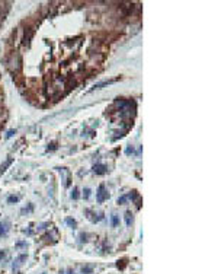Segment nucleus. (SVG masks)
Returning <instances> with one entry per match:
<instances>
[{"label": "nucleus", "mask_w": 218, "mask_h": 274, "mask_svg": "<svg viewBox=\"0 0 218 274\" xmlns=\"http://www.w3.org/2000/svg\"><path fill=\"white\" fill-rule=\"evenodd\" d=\"M60 274H64V273H63V271H61V273H60Z\"/></svg>", "instance_id": "nucleus-20"}, {"label": "nucleus", "mask_w": 218, "mask_h": 274, "mask_svg": "<svg viewBox=\"0 0 218 274\" xmlns=\"http://www.w3.org/2000/svg\"><path fill=\"white\" fill-rule=\"evenodd\" d=\"M67 274H74V271L73 270H67Z\"/></svg>", "instance_id": "nucleus-19"}, {"label": "nucleus", "mask_w": 218, "mask_h": 274, "mask_svg": "<svg viewBox=\"0 0 218 274\" xmlns=\"http://www.w3.org/2000/svg\"><path fill=\"white\" fill-rule=\"evenodd\" d=\"M108 198H109V194H108V191H106V188H105L103 184H100L98 193H96V200H98V203H103V201L108 200Z\"/></svg>", "instance_id": "nucleus-1"}, {"label": "nucleus", "mask_w": 218, "mask_h": 274, "mask_svg": "<svg viewBox=\"0 0 218 274\" xmlns=\"http://www.w3.org/2000/svg\"><path fill=\"white\" fill-rule=\"evenodd\" d=\"M125 260H121V261H118V268H124L125 267Z\"/></svg>", "instance_id": "nucleus-16"}, {"label": "nucleus", "mask_w": 218, "mask_h": 274, "mask_svg": "<svg viewBox=\"0 0 218 274\" xmlns=\"http://www.w3.org/2000/svg\"><path fill=\"white\" fill-rule=\"evenodd\" d=\"M7 232H9V222L4 220V222L0 223V238L4 236V235H7Z\"/></svg>", "instance_id": "nucleus-4"}, {"label": "nucleus", "mask_w": 218, "mask_h": 274, "mask_svg": "<svg viewBox=\"0 0 218 274\" xmlns=\"http://www.w3.org/2000/svg\"><path fill=\"white\" fill-rule=\"evenodd\" d=\"M16 246H18V248H26V246H28V243H26V242H18V243H16Z\"/></svg>", "instance_id": "nucleus-15"}, {"label": "nucleus", "mask_w": 218, "mask_h": 274, "mask_svg": "<svg viewBox=\"0 0 218 274\" xmlns=\"http://www.w3.org/2000/svg\"><path fill=\"white\" fill-rule=\"evenodd\" d=\"M12 162H13V158H7V159L3 162V164L0 165V175H1V174H3V172H4V171H6L9 166H10Z\"/></svg>", "instance_id": "nucleus-6"}, {"label": "nucleus", "mask_w": 218, "mask_h": 274, "mask_svg": "<svg viewBox=\"0 0 218 274\" xmlns=\"http://www.w3.org/2000/svg\"><path fill=\"white\" fill-rule=\"evenodd\" d=\"M93 172L96 175H103V174L108 172V168H106V165H103V164H96L93 166Z\"/></svg>", "instance_id": "nucleus-2"}, {"label": "nucleus", "mask_w": 218, "mask_h": 274, "mask_svg": "<svg viewBox=\"0 0 218 274\" xmlns=\"http://www.w3.org/2000/svg\"><path fill=\"white\" fill-rule=\"evenodd\" d=\"M127 200H128V196H121V197L118 198V204H125Z\"/></svg>", "instance_id": "nucleus-12"}, {"label": "nucleus", "mask_w": 218, "mask_h": 274, "mask_svg": "<svg viewBox=\"0 0 218 274\" xmlns=\"http://www.w3.org/2000/svg\"><path fill=\"white\" fill-rule=\"evenodd\" d=\"M19 196H10V197L7 198V203H9V204H13V203H18V201H19Z\"/></svg>", "instance_id": "nucleus-10"}, {"label": "nucleus", "mask_w": 218, "mask_h": 274, "mask_svg": "<svg viewBox=\"0 0 218 274\" xmlns=\"http://www.w3.org/2000/svg\"><path fill=\"white\" fill-rule=\"evenodd\" d=\"M65 223H67V225H70L73 229H76V228H77V223H76V220H74V219H70V217H67V219H65Z\"/></svg>", "instance_id": "nucleus-9"}, {"label": "nucleus", "mask_w": 218, "mask_h": 274, "mask_svg": "<svg viewBox=\"0 0 218 274\" xmlns=\"http://www.w3.org/2000/svg\"><path fill=\"white\" fill-rule=\"evenodd\" d=\"M83 197L86 198V200L90 197V190H89V188H85V191H83Z\"/></svg>", "instance_id": "nucleus-14"}, {"label": "nucleus", "mask_w": 218, "mask_h": 274, "mask_svg": "<svg viewBox=\"0 0 218 274\" xmlns=\"http://www.w3.org/2000/svg\"><path fill=\"white\" fill-rule=\"evenodd\" d=\"M79 197H80V196H79V188L74 187V188H73V191H71V198H73V200H77Z\"/></svg>", "instance_id": "nucleus-11"}, {"label": "nucleus", "mask_w": 218, "mask_h": 274, "mask_svg": "<svg viewBox=\"0 0 218 274\" xmlns=\"http://www.w3.org/2000/svg\"><path fill=\"white\" fill-rule=\"evenodd\" d=\"M26 260V254H21L16 260H15V263H13V270H16V268H19L22 264H23V261Z\"/></svg>", "instance_id": "nucleus-3"}, {"label": "nucleus", "mask_w": 218, "mask_h": 274, "mask_svg": "<svg viewBox=\"0 0 218 274\" xmlns=\"http://www.w3.org/2000/svg\"><path fill=\"white\" fill-rule=\"evenodd\" d=\"M118 79H109V80H103V82H100V83H96L93 89H102L103 86H108V85H112V83H115Z\"/></svg>", "instance_id": "nucleus-5"}, {"label": "nucleus", "mask_w": 218, "mask_h": 274, "mask_svg": "<svg viewBox=\"0 0 218 274\" xmlns=\"http://www.w3.org/2000/svg\"><path fill=\"white\" fill-rule=\"evenodd\" d=\"M13 134H16V130H10V131H7V134H6V139H10Z\"/></svg>", "instance_id": "nucleus-17"}, {"label": "nucleus", "mask_w": 218, "mask_h": 274, "mask_svg": "<svg viewBox=\"0 0 218 274\" xmlns=\"http://www.w3.org/2000/svg\"><path fill=\"white\" fill-rule=\"evenodd\" d=\"M4 257H6V252H4V251H0V260H1V258H4Z\"/></svg>", "instance_id": "nucleus-18"}, {"label": "nucleus", "mask_w": 218, "mask_h": 274, "mask_svg": "<svg viewBox=\"0 0 218 274\" xmlns=\"http://www.w3.org/2000/svg\"><path fill=\"white\" fill-rule=\"evenodd\" d=\"M125 223H127V226H131V223H132V213L131 211L125 213Z\"/></svg>", "instance_id": "nucleus-7"}, {"label": "nucleus", "mask_w": 218, "mask_h": 274, "mask_svg": "<svg viewBox=\"0 0 218 274\" xmlns=\"http://www.w3.org/2000/svg\"><path fill=\"white\" fill-rule=\"evenodd\" d=\"M110 223H112V226H113V228H116V226L119 225V217H118L116 214H112V219H110Z\"/></svg>", "instance_id": "nucleus-8"}, {"label": "nucleus", "mask_w": 218, "mask_h": 274, "mask_svg": "<svg viewBox=\"0 0 218 274\" xmlns=\"http://www.w3.org/2000/svg\"><path fill=\"white\" fill-rule=\"evenodd\" d=\"M82 271H83V274H90L93 271V268H92V267H83Z\"/></svg>", "instance_id": "nucleus-13"}]
</instances>
